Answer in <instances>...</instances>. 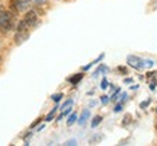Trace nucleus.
<instances>
[{"mask_svg":"<svg viewBox=\"0 0 157 146\" xmlns=\"http://www.w3.org/2000/svg\"><path fill=\"white\" fill-rule=\"evenodd\" d=\"M0 28H3L5 31L13 28V18L9 12L0 10Z\"/></svg>","mask_w":157,"mask_h":146,"instance_id":"obj_1","label":"nucleus"},{"mask_svg":"<svg viewBox=\"0 0 157 146\" xmlns=\"http://www.w3.org/2000/svg\"><path fill=\"white\" fill-rule=\"evenodd\" d=\"M31 0H12V7L16 12H25L29 9Z\"/></svg>","mask_w":157,"mask_h":146,"instance_id":"obj_2","label":"nucleus"},{"mask_svg":"<svg viewBox=\"0 0 157 146\" xmlns=\"http://www.w3.org/2000/svg\"><path fill=\"white\" fill-rule=\"evenodd\" d=\"M127 63H128L131 67L137 69V70H140V69L144 66V62L141 60L140 57H137V56H128L127 57Z\"/></svg>","mask_w":157,"mask_h":146,"instance_id":"obj_3","label":"nucleus"},{"mask_svg":"<svg viewBox=\"0 0 157 146\" xmlns=\"http://www.w3.org/2000/svg\"><path fill=\"white\" fill-rule=\"evenodd\" d=\"M28 26H34L35 23L38 22V16H36V13L34 10H28L26 12V15H25V19H23Z\"/></svg>","mask_w":157,"mask_h":146,"instance_id":"obj_4","label":"nucleus"},{"mask_svg":"<svg viewBox=\"0 0 157 146\" xmlns=\"http://www.w3.org/2000/svg\"><path fill=\"white\" fill-rule=\"evenodd\" d=\"M28 31H17L16 32V37H15V43L16 44H21V43H23L25 39L28 38Z\"/></svg>","mask_w":157,"mask_h":146,"instance_id":"obj_5","label":"nucleus"},{"mask_svg":"<svg viewBox=\"0 0 157 146\" xmlns=\"http://www.w3.org/2000/svg\"><path fill=\"white\" fill-rule=\"evenodd\" d=\"M87 118H89V110H84L83 114H82V116H80V118H78V123L83 126V124L86 123V120H87Z\"/></svg>","mask_w":157,"mask_h":146,"instance_id":"obj_6","label":"nucleus"},{"mask_svg":"<svg viewBox=\"0 0 157 146\" xmlns=\"http://www.w3.org/2000/svg\"><path fill=\"white\" fill-rule=\"evenodd\" d=\"M101 121H102V117H101V116H96V117L93 118V121H92V127H96V126L101 123Z\"/></svg>","mask_w":157,"mask_h":146,"instance_id":"obj_7","label":"nucleus"},{"mask_svg":"<svg viewBox=\"0 0 157 146\" xmlns=\"http://www.w3.org/2000/svg\"><path fill=\"white\" fill-rule=\"evenodd\" d=\"M76 120H77V116H76V114H73V116H71V117L67 120V124H68V126H71V124H73Z\"/></svg>","mask_w":157,"mask_h":146,"instance_id":"obj_8","label":"nucleus"},{"mask_svg":"<svg viewBox=\"0 0 157 146\" xmlns=\"http://www.w3.org/2000/svg\"><path fill=\"white\" fill-rule=\"evenodd\" d=\"M32 3H35V5H38V6H42L47 3V0H31Z\"/></svg>","mask_w":157,"mask_h":146,"instance_id":"obj_9","label":"nucleus"},{"mask_svg":"<svg viewBox=\"0 0 157 146\" xmlns=\"http://www.w3.org/2000/svg\"><path fill=\"white\" fill-rule=\"evenodd\" d=\"M61 98H63V95H61V94H57V95H52V99H54V101H56V102H58V101H60V99H61Z\"/></svg>","mask_w":157,"mask_h":146,"instance_id":"obj_10","label":"nucleus"},{"mask_svg":"<svg viewBox=\"0 0 157 146\" xmlns=\"http://www.w3.org/2000/svg\"><path fill=\"white\" fill-rule=\"evenodd\" d=\"M56 110H57V108H54V110H52V111H51L50 114H48V116H47V120H48V121H50L51 118L54 117V114H56Z\"/></svg>","mask_w":157,"mask_h":146,"instance_id":"obj_11","label":"nucleus"},{"mask_svg":"<svg viewBox=\"0 0 157 146\" xmlns=\"http://www.w3.org/2000/svg\"><path fill=\"white\" fill-rule=\"evenodd\" d=\"M82 79V75H77V76H74L73 79H71V83H76V82H78Z\"/></svg>","mask_w":157,"mask_h":146,"instance_id":"obj_12","label":"nucleus"},{"mask_svg":"<svg viewBox=\"0 0 157 146\" xmlns=\"http://www.w3.org/2000/svg\"><path fill=\"white\" fill-rule=\"evenodd\" d=\"M108 85H109V83H108V80H106V79H103V80H102V89H106Z\"/></svg>","mask_w":157,"mask_h":146,"instance_id":"obj_13","label":"nucleus"},{"mask_svg":"<svg viewBox=\"0 0 157 146\" xmlns=\"http://www.w3.org/2000/svg\"><path fill=\"white\" fill-rule=\"evenodd\" d=\"M129 121H131V117H129V116H127V117L124 118V126H125V124H128Z\"/></svg>","mask_w":157,"mask_h":146,"instance_id":"obj_14","label":"nucleus"},{"mask_svg":"<svg viewBox=\"0 0 157 146\" xmlns=\"http://www.w3.org/2000/svg\"><path fill=\"white\" fill-rule=\"evenodd\" d=\"M121 108H122V104H118L117 107H115V112H119L121 111Z\"/></svg>","mask_w":157,"mask_h":146,"instance_id":"obj_15","label":"nucleus"},{"mask_svg":"<svg viewBox=\"0 0 157 146\" xmlns=\"http://www.w3.org/2000/svg\"><path fill=\"white\" fill-rule=\"evenodd\" d=\"M102 104H108V101H109V99H108V96H102Z\"/></svg>","mask_w":157,"mask_h":146,"instance_id":"obj_16","label":"nucleus"},{"mask_svg":"<svg viewBox=\"0 0 157 146\" xmlns=\"http://www.w3.org/2000/svg\"><path fill=\"white\" fill-rule=\"evenodd\" d=\"M66 145H76V140H68Z\"/></svg>","mask_w":157,"mask_h":146,"instance_id":"obj_17","label":"nucleus"},{"mask_svg":"<svg viewBox=\"0 0 157 146\" xmlns=\"http://www.w3.org/2000/svg\"><path fill=\"white\" fill-rule=\"evenodd\" d=\"M118 70H119V72H122V73H127V69L125 67H119Z\"/></svg>","mask_w":157,"mask_h":146,"instance_id":"obj_18","label":"nucleus"},{"mask_svg":"<svg viewBox=\"0 0 157 146\" xmlns=\"http://www.w3.org/2000/svg\"><path fill=\"white\" fill-rule=\"evenodd\" d=\"M146 64H147V66H153V64H154V63H153L151 60H148V62H146Z\"/></svg>","mask_w":157,"mask_h":146,"instance_id":"obj_19","label":"nucleus"},{"mask_svg":"<svg viewBox=\"0 0 157 146\" xmlns=\"http://www.w3.org/2000/svg\"><path fill=\"white\" fill-rule=\"evenodd\" d=\"M148 102H150V101H146V102H143V104H141V107H147V105H148Z\"/></svg>","mask_w":157,"mask_h":146,"instance_id":"obj_20","label":"nucleus"},{"mask_svg":"<svg viewBox=\"0 0 157 146\" xmlns=\"http://www.w3.org/2000/svg\"><path fill=\"white\" fill-rule=\"evenodd\" d=\"M156 111H157V110H156Z\"/></svg>","mask_w":157,"mask_h":146,"instance_id":"obj_21","label":"nucleus"}]
</instances>
